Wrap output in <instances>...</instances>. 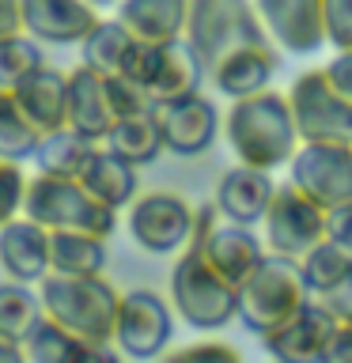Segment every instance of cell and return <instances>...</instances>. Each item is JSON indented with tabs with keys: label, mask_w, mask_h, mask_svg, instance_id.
Wrapping results in <instances>:
<instances>
[{
	"label": "cell",
	"mask_w": 352,
	"mask_h": 363,
	"mask_svg": "<svg viewBox=\"0 0 352 363\" xmlns=\"http://www.w3.org/2000/svg\"><path fill=\"white\" fill-rule=\"evenodd\" d=\"M224 136H227L238 163L269 170V174L288 167L295 152L303 147L288 95H280L273 87L231 102V110L224 118Z\"/></svg>",
	"instance_id": "1"
},
{
	"label": "cell",
	"mask_w": 352,
	"mask_h": 363,
	"mask_svg": "<svg viewBox=\"0 0 352 363\" xmlns=\"http://www.w3.org/2000/svg\"><path fill=\"white\" fill-rule=\"evenodd\" d=\"M42 314L61 329L79 337L84 345H114L121 291L106 277H61L50 272L38 284Z\"/></svg>",
	"instance_id": "2"
},
{
	"label": "cell",
	"mask_w": 352,
	"mask_h": 363,
	"mask_svg": "<svg viewBox=\"0 0 352 363\" xmlns=\"http://www.w3.org/2000/svg\"><path fill=\"white\" fill-rule=\"evenodd\" d=\"M314 295L303 280V269L295 257L265 254V261L238 284V322L250 333L269 337L295 318Z\"/></svg>",
	"instance_id": "3"
},
{
	"label": "cell",
	"mask_w": 352,
	"mask_h": 363,
	"mask_svg": "<svg viewBox=\"0 0 352 363\" xmlns=\"http://www.w3.org/2000/svg\"><path fill=\"white\" fill-rule=\"evenodd\" d=\"M23 216L42 223L50 235L53 231H84V235H99L110 242V235L118 231V212L106 208L99 197H91V189L79 178L42 174V170L31 174Z\"/></svg>",
	"instance_id": "4"
},
{
	"label": "cell",
	"mask_w": 352,
	"mask_h": 363,
	"mask_svg": "<svg viewBox=\"0 0 352 363\" xmlns=\"http://www.w3.org/2000/svg\"><path fill=\"white\" fill-rule=\"evenodd\" d=\"M170 306L186 325L212 333L238 318V288H231L201 257L197 246H186L170 269Z\"/></svg>",
	"instance_id": "5"
},
{
	"label": "cell",
	"mask_w": 352,
	"mask_h": 363,
	"mask_svg": "<svg viewBox=\"0 0 352 363\" xmlns=\"http://www.w3.org/2000/svg\"><path fill=\"white\" fill-rule=\"evenodd\" d=\"M186 42L204 68H212L238 45L265 42L258 11L246 0H189Z\"/></svg>",
	"instance_id": "6"
},
{
	"label": "cell",
	"mask_w": 352,
	"mask_h": 363,
	"mask_svg": "<svg viewBox=\"0 0 352 363\" xmlns=\"http://www.w3.org/2000/svg\"><path fill=\"white\" fill-rule=\"evenodd\" d=\"M193 223H197V208L186 197L167 193V189L141 193L125 208L129 238L144 254H155V257H178L193 242Z\"/></svg>",
	"instance_id": "7"
},
{
	"label": "cell",
	"mask_w": 352,
	"mask_h": 363,
	"mask_svg": "<svg viewBox=\"0 0 352 363\" xmlns=\"http://www.w3.org/2000/svg\"><path fill=\"white\" fill-rule=\"evenodd\" d=\"M201 250V257L220 272V277L238 288L261 261H265V238L258 235V227H238L220 220L216 204H201L197 208V223H193V242Z\"/></svg>",
	"instance_id": "8"
},
{
	"label": "cell",
	"mask_w": 352,
	"mask_h": 363,
	"mask_svg": "<svg viewBox=\"0 0 352 363\" xmlns=\"http://www.w3.org/2000/svg\"><path fill=\"white\" fill-rule=\"evenodd\" d=\"M295 125H299L303 144H345L352 147V99L326 79L322 68L303 72L288 91Z\"/></svg>",
	"instance_id": "9"
},
{
	"label": "cell",
	"mask_w": 352,
	"mask_h": 363,
	"mask_svg": "<svg viewBox=\"0 0 352 363\" xmlns=\"http://www.w3.org/2000/svg\"><path fill=\"white\" fill-rule=\"evenodd\" d=\"M175 337V306L152 288L121 291L114 345L125 359H159Z\"/></svg>",
	"instance_id": "10"
},
{
	"label": "cell",
	"mask_w": 352,
	"mask_h": 363,
	"mask_svg": "<svg viewBox=\"0 0 352 363\" xmlns=\"http://www.w3.org/2000/svg\"><path fill=\"white\" fill-rule=\"evenodd\" d=\"M326 220L329 212L318 201H311L303 189H295L292 182L277 189L265 220H261V238H265L269 254L295 257L299 261L307 250H314L326 238Z\"/></svg>",
	"instance_id": "11"
},
{
	"label": "cell",
	"mask_w": 352,
	"mask_h": 363,
	"mask_svg": "<svg viewBox=\"0 0 352 363\" xmlns=\"http://www.w3.org/2000/svg\"><path fill=\"white\" fill-rule=\"evenodd\" d=\"M288 174L292 186L326 212L352 204V147L345 144H303L288 163Z\"/></svg>",
	"instance_id": "12"
},
{
	"label": "cell",
	"mask_w": 352,
	"mask_h": 363,
	"mask_svg": "<svg viewBox=\"0 0 352 363\" xmlns=\"http://www.w3.org/2000/svg\"><path fill=\"white\" fill-rule=\"evenodd\" d=\"M155 118H159V129H163L167 152L182 155V159L204 155L216 144V136H220V113H216V106L201 91L189 99L155 106Z\"/></svg>",
	"instance_id": "13"
},
{
	"label": "cell",
	"mask_w": 352,
	"mask_h": 363,
	"mask_svg": "<svg viewBox=\"0 0 352 363\" xmlns=\"http://www.w3.org/2000/svg\"><path fill=\"white\" fill-rule=\"evenodd\" d=\"M277 182H273L269 170H258V167H246V163H235L231 170H224L220 182H216V212L220 220L227 223H238V227H261L265 220L273 197H277Z\"/></svg>",
	"instance_id": "14"
},
{
	"label": "cell",
	"mask_w": 352,
	"mask_h": 363,
	"mask_svg": "<svg viewBox=\"0 0 352 363\" xmlns=\"http://www.w3.org/2000/svg\"><path fill=\"white\" fill-rule=\"evenodd\" d=\"M337 329V318L318 299H311L295 318H288L277 333L261 337L273 363H322L326 340Z\"/></svg>",
	"instance_id": "15"
},
{
	"label": "cell",
	"mask_w": 352,
	"mask_h": 363,
	"mask_svg": "<svg viewBox=\"0 0 352 363\" xmlns=\"http://www.w3.org/2000/svg\"><path fill=\"white\" fill-rule=\"evenodd\" d=\"M254 11L261 30H269L292 53H311L326 42L322 0H258Z\"/></svg>",
	"instance_id": "16"
},
{
	"label": "cell",
	"mask_w": 352,
	"mask_h": 363,
	"mask_svg": "<svg viewBox=\"0 0 352 363\" xmlns=\"http://www.w3.org/2000/svg\"><path fill=\"white\" fill-rule=\"evenodd\" d=\"M114 125H118V113H114L110 102V76H102L87 65L72 68L68 72V129L102 144Z\"/></svg>",
	"instance_id": "17"
},
{
	"label": "cell",
	"mask_w": 352,
	"mask_h": 363,
	"mask_svg": "<svg viewBox=\"0 0 352 363\" xmlns=\"http://www.w3.org/2000/svg\"><path fill=\"white\" fill-rule=\"evenodd\" d=\"M99 11L87 0H23V30L34 42L79 45L95 30Z\"/></svg>",
	"instance_id": "18"
},
{
	"label": "cell",
	"mask_w": 352,
	"mask_h": 363,
	"mask_svg": "<svg viewBox=\"0 0 352 363\" xmlns=\"http://www.w3.org/2000/svg\"><path fill=\"white\" fill-rule=\"evenodd\" d=\"M0 269L16 284H38L50 277V231L34 223L31 216H19L0 227Z\"/></svg>",
	"instance_id": "19"
},
{
	"label": "cell",
	"mask_w": 352,
	"mask_h": 363,
	"mask_svg": "<svg viewBox=\"0 0 352 363\" xmlns=\"http://www.w3.org/2000/svg\"><path fill=\"white\" fill-rule=\"evenodd\" d=\"M209 72H212L216 91L227 95L231 102H238V99L258 95V91H269V79L277 72V53H273L265 42L238 45V50H231L227 57H220Z\"/></svg>",
	"instance_id": "20"
},
{
	"label": "cell",
	"mask_w": 352,
	"mask_h": 363,
	"mask_svg": "<svg viewBox=\"0 0 352 363\" xmlns=\"http://www.w3.org/2000/svg\"><path fill=\"white\" fill-rule=\"evenodd\" d=\"M118 23L136 42H152V45L182 42L189 23V0H121Z\"/></svg>",
	"instance_id": "21"
},
{
	"label": "cell",
	"mask_w": 352,
	"mask_h": 363,
	"mask_svg": "<svg viewBox=\"0 0 352 363\" xmlns=\"http://www.w3.org/2000/svg\"><path fill=\"white\" fill-rule=\"evenodd\" d=\"M16 99L42 136L68 129V72L61 68L42 65L27 84L16 87Z\"/></svg>",
	"instance_id": "22"
},
{
	"label": "cell",
	"mask_w": 352,
	"mask_h": 363,
	"mask_svg": "<svg viewBox=\"0 0 352 363\" xmlns=\"http://www.w3.org/2000/svg\"><path fill=\"white\" fill-rule=\"evenodd\" d=\"M201 72L204 65L197 61V53L189 50V42H170V45H159V61H155V72L148 79V99L155 106H167V102H178V99H189L197 95L201 87Z\"/></svg>",
	"instance_id": "23"
},
{
	"label": "cell",
	"mask_w": 352,
	"mask_h": 363,
	"mask_svg": "<svg viewBox=\"0 0 352 363\" xmlns=\"http://www.w3.org/2000/svg\"><path fill=\"white\" fill-rule=\"evenodd\" d=\"M102 147H106V152H114L118 159H125V163H133L136 170L148 167V163H155V159L167 152L163 129H159L155 110L133 113V118H121V121L110 129L106 140H102Z\"/></svg>",
	"instance_id": "24"
},
{
	"label": "cell",
	"mask_w": 352,
	"mask_h": 363,
	"mask_svg": "<svg viewBox=\"0 0 352 363\" xmlns=\"http://www.w3.org/2000/svg\"><path fill=\"white\" fill-rule=\"evenodd\" d=\"M79 182L91 189V197H99L114 212H125L136 197H141V193H136V182H141L136 178V167L118 159L114 152H106V147H99V155L91 159V167L79 174Z\"/></svg>",
	"instance_id": "25"
},
{
	"label": "cell",
	"mask_w": 352,
	"mask_h": 363,
	"mask_svg": "<svg viewBox=\"0 0 352 363\" xmlns=\"http://www.w3.org/2000/svg\"><path fill=\"white\" fill-rule=\"evenodd\" d=\"M106 269V238L84 231L50 235V272L61 277H102Z\"/></svg>",
	"instance_id": "26"
},
{
	"label": "cell",
	"mask_w": 352,
	"mask_h": 363,
	"mask_svg": "<svg viewBox=\"0 0 352 363\" xmlns=\"http://www.w3.org/2000/svg\"><path fill=\"white\" fill-rule=\"evenodd\" d=\"M95 140H87L84 133L76 129H61V133H50L38 140V152H34V170L42 174H61V178H79L84 170L91 167V159L99 155Z\"/></svg>",
	"instance_id": "27"
},
{
	"label": "cell",
	"mask_w": 352,
	"mask_h": 363,
	"mask_svg": "<svg viewBox=\"0 0 352 363\" xmlns=\"http://www.w3.org/2000/svg\"><path fill=\"white\" fill-rule=\"evenodd\" d=\"M42 322V299L31 284H0V337L11 345H27L34 325Z\"/></svg>",
	"instance_id": "28"
},
{
	"label": "cell",
	"mask_w": 352,
	"mask_h": 363,
	"mask_svg": "<svg viewBox=\"0 0 352 363\" xmlns=\"http://www.w3.org/2000/svg\"><path fill=\"white\" fill-rule=\"evenodd\" d=\"M129 45H133V34L125 30L118 19H99L95 30L79 42V65L95 68L102 76H118Z\"/></svg>",
	"instance_id": "29"
},
{
	"label": "cell",
	"mask_w": 352,
	"mask_h": 363,
	"mask_svg": "<svg viewBox=\"0 0 352 363\" xmlns=\"http://www.w3.org/2000/svg\"><path fill=\"white\" fill-rule=\"evenodd\" d=\"M38 140H42V133L23 113L16 91H0V159L27 163L38 152Z\"/></svg>",
	"instance_id": "30"
},
{
	"label": "cell",
	"mask_w": 352,
	"mask_h": 363,
	"mask_svg": "<svg viewBox=\"0 0 352 363\" xmlns=\"http://www.w3.org/2000/svg\"><path fill=\"white\" fill-rule=\"evenodd\" d=\"M299 269H303V280H307V288H311V295L318 299V295L337 288V284L352 272V257L337 242L322 238L314 250H307V254L299 257Z\"/></svg>",
	"instance_id": "31"
},
{
	"label": "cell",
	"mask_w": 352,
	"mask_h": 363,
	"mask_svg": "<svg viewBox=\"0 0 352 363\" xmlns=\"http://www.w3.org/2000/svg\"><path fill=\"white\" fill-rule=\"evenodd\" d=\"M84 348H87L84 340L72 337L68 329H61L45 314H42V322L34 325V333L27 337V345H23L27 363H79Z\"/></svg>",
	"instance_id": "32"
},
{
	"label": "cell",
	"mask_w": 352,
	"mask_h": 363,
	"mask_svg": "<svg viewBox=\"0 0 352 363\" xmlns=\"http://www.w3.org/2000/svg\"><path fill=\"white\" fill-rule=\"evenodd\" d=\"M42 65H45V57L31 34L4 38L0 42V91H16L19 84H27Z\"/></svg>",
	"instance_id": "33"
},
{
	"label": "cell",
	"mask_w": 352,
	"mask_h": 363,
	"mask_svg": "<svg viewBox=\"0 0 352 363\" xmlns=\"http://www.w3.org/2000/svg\"><path fill=\"white\" fill-rule=\"evenodd\" d=\"M27 186H31V174L23 170V163L0 159V227L23 216V208H27Z\"/></svg>",
	"instance_id": "34"
},
{
	"label": "cell",
	"mask_w": 352,
	"mask_h": 363,
	"mask_svg": "<svg viewBox=\"0 0 352 363\" xmlns=\"http://www.w3.org/2000/svg\"><path fill=\"white\" fill-rule=\"evenodd\" d=\"M159 363H246L238 356V348H231L227 340H197V345L163 352Z\"/></svg>",
	"instance_id": "35"
},
{
	"label": "cell",
	"mask_w": 352,
	"mask_h": 363,
	"mask_svg": "<svg viewBox=\"0 0 352 363\" xmlns=\"http://www.w3.org/2000/svg\"><path fill=\"white\" fill-rule=\"evenodd\" d=\"M326 38L337 50H352V0H322Z\"/></svg>",
	"instance_id": "36"
},
{
	"label": "cell",
	"mask_w": 352,
	"mask_h": 363,
	"mask_svg": "<svg viewBox=\"0 0 352 363\" xmlns=\"http://www.w3.org/2000/svg\"><path fill=\"white\" fill-rule=\"evenodd\" d=\"M318 303H322L341 325H352V272L337 284V288H329L326 295H318Z\"/></svg>",
	"instance_id": "37"
},
{
	"label": "cell",
	"mask_w": 352,
	"mask_h": 363,
	"mask_svg": "<svg viewBox=\"0 0 352 363\" xmlns=\"http://www.w3.org/2000/svg\"><path fill=\"white\" fill-rule=\"evenodd\" d=\"M326 238H329V242H337V246L352 257V204H341V208L329 212V220H326Z\"/></svg>",
	"instance_id": "38"
},
{
	"label": "cell",
	"mask_w": 352,
	"mask_h": 363,
	"mask_svg": "<svg viewBox=\"0 0 352 363\" xmlns=\"http://www.w3.org/2000/svg\"><path fill=\"white\" fill-rule=\"evenodd\" d=\"M322 363H352V325H341L337 322V329L326 340Z\"/></svg>",
	"instance_id": "39"
},
{
	"label": "cell",
	"mask_w": 352,
	"mask_h": 363,
	"mask_svg": "<svg viewBox=\"0 0 352 363\" xmlns=\"http://www.w3.org/2000/svg\"><path fill=\"white\" fill-rule=\"evenodd\" d=\"M322 72H326V79L341 91V95L352 99V50H341L334 57V65H326Z\"/></svg>",
	"instance_id": "40"
},
{
	"label": "cell",
	"mask_w": 352,
	"mask_h": 363,
	"mask_svg": "<svg viewBox=\"0 0 352 363\" xmlns=\"http://www.w3.org/2000/svg\"><path fill=\"white\" fill-rule=\"evenodd\" d=\"M23 30V0H0V42L16 38Z\"/></svg>",
	"instance_id": "41"
},
{
	"label": "cell",
	"mask_w": 352,
	"mask_h": 363,
	"mask_svg": "<svg viewBox=\"0 0 352 363\" xmlns=\"http://www.w3.org/2000/svg\"><path fill=\"white\" fill-rule=\"evenodd\" d=\"M125 356L118 352V345H87L79 363H121Z\"/></svg>",
	"instance_id": "42"
},
{
	"label": "cell",
	"mask_w": 352,
	"mask_h": 363,
	"mask_svg": "<svg viewBox=\"0 0 352 363\" xmlns=\"http://www.w3.org/2000/svg\"><path fill=\"white\" fill-rule=\"evenodd\" d=\"M0 363H27V352H23V345H11L0 337Z\"/></svg>",
	"instance_id": "43"
},
{
	"label": "cell",
	"mask_w": 352,
	"mask_h": 363,
	"mask_svg": "<svg viewBox=\"0 0 352 363\" xmlns=\"http://www.w3.org/2000/svg\"><path fill=\"white\" fill-rule=\"evenodd\" d=\"M87 4L99 11V8H114V4H121V0H87Z\"/></svg>",
	"instance_id": "44"
}]
</instances>
